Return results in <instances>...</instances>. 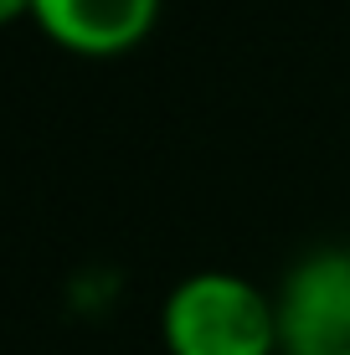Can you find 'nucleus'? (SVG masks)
Listing matches in <instances>:
<instances>
[{
  "label": "nucleus",
  "mask_w": 350,
  "mask_h": 355,
  "mask_svg": "<svg viewBox=\"0 0 350 355\" xmlns=\"http://www.w3.org/2000/svg\"><path fill=\"white\" fill-rule=\"evenodd\" d=\"M165 0H31V26L88 62L129 57L160 26Z\"/></svg>",
  "instance_id": "3"
},
{
  "label": "nucleus",
  "mask_w": 350,
  "mask_h": 355,
  "mask_svg": "<svg viewBox=\"0 0 350 355\" xmlns=\"http://www.w3.org/2000/svg\"><path fill=\"white\" fill-rule=\"evenodd\" d=\"M279 355H350V248L320 242L273 288Z\"/></svg>",
  "instance_id": "2"
},
{
  "label": "nucleus",
  "mask_w": 350,
  "mask_h": 355,
  "mask_svg": "<svg viewBox=\"0 0 350 355\" xmlns=\"http://www.w3.org/2000/svg\"><path fill=\"white\" fill-rule=\"evenodd\" d=\"M16 21H31V0H0V26H16Z\"/></svg>",
  "instance_id": "4"
},
{
  "label": "nucleus",
  "mask_w": 350,
  "mask_h": 355,
  "mask_svg": "<svg viewBox=\"0 0 350 355\" xmlns=\"http://www.w3.org/2000/svg\"><path fill=\"white\" fill-rule=\"evenodd\" d=\"M165 355H279L273 288L232 268L186 273L160 304Z\"/></svg>",
  "instance_id": "1"
}]
</instances>
